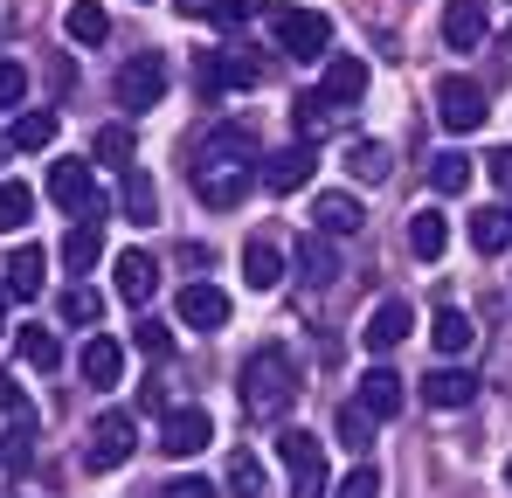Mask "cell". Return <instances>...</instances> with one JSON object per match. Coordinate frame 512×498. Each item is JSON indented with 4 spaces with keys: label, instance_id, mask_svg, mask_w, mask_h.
<instances>
[{
    "label": "cell",
    "instance_id": "11",
    "mask_svg": "<svg viewBox=\"0 0 512 498\" xmlns=\"http://www.w3.org/2000/svg\"><path fill=\"white\" fill-rule=\"evenodd\" d=\"M77 374H84L90 388H118V374H125V346H118L111 332H84V353H77Z\"/></svg>",
    "mask_w": 512,
    "mask_h": 498
},
{
    "label": "cell",
    "instance_id": "34",
    "mask_svg": "<svg viewBox=\"0 0 512 498\" xmlns=\"http://www.w3.org/2000/svg\"><path fill=\"white\" fill-rule=\"evenodd\" d=\"M14 346H21V360H28L35 374H49V367L63 360V346H56V332H42V326H21V339H14Z\"/></svg>",
    "mask_w": 512,
    "mask_h": 498
},
{
    "label": "cell",
    "instance_id": "24",
    "mask_svg": "<svg viewBox=\"0 0 512 498\" xmlns=\"http://www.w3.org/2000/svg\"><path fill=\"white\" fill-rule=\"evenodd\" d=\"M409 332H416V312H409L402 298H388V305L367 319V346H374V353H388V346H402Z\"/></svg>",
    "mask_w": 512,
    "mask_h": 498
},
{
    "label": "cell",
    "instance_id": "17",
    "mask_svg": "<svg viewBox=\"0 0 512 498\" xmlns=\"http://www.w3.org/2000/svg\"><path fill=\"white\" fill-rule=\"evenodd\" d=\"M319 90H326L333 104H360V97H367V56H326Z\"/></svg>",
    "mask_w": 512,
    "mask_h": 498
},
{
    "label": "cell",
    "instance_id": "39",
    "mask_svg": "<svg viewBox=\"0 0 512 498\" xmlns=\"http://www.w3.org/2000/svg\"><path fill=\"white\" fill-rule=\"evenodd\" d=\"M28 457H35V422L14 415V429H7V443H0V464H7V471H28Z\"/></svg>",
    "mask_w": 512,
    "mask_h": 498
},
{
    "label": "cell",
    "instance_id": "37",
    "mask_svg": "<svg viewBox=\"0 0 512 498\" xmlns=\"http://www.w3.org/2000/svg\"><path fill=\"white\" fill-rule=\"evenodd\" d=\"M97 319H104V298H97L90 284H70V291H63V326H90L97 332Z\"/></svg>",
    "mask_w": 512,
    "mask_h": 498
},
{
    "label": "cell",
    "instance_id": "43",
    "mask_svg": "<svg viewBox=\"0 0 512 498\" xmlns=\"http://www.w3.org/2000/svg\"><path fill=\"white\" fill-rule=\"evenodd\" d=\"M132 346H139V353H153V360H160V353H173V332H167V326H153V319H146V326L132 332Z\"/></svg>",
    "mask_w": 512,
    "mask_h": 498
},
{
    "label": "cell",
    "instance_id": "15",
    "mask_svg": "<svg viewBox=\"0 0 512 498\" xmlns=\"http://www.w3.org/2000/svg\"><path fill=\"white\" fill-rule=\"evenodd\" d=\"M423 402L429 409H471V402H478V374L436 367V374H423Z\"/></svg>",
    "mask_w": 512,
    "mask_h": 498
},
{
    "label": "cell",
    "instance_id": "38",
    "mask_svg": "<svg viewBox=\"0 0 512 498\" xmlns=\"http://www.w3.org/2000/svg\"><path fill=\"white\" fill-rule=\"evenodd\" d=\"M90 160H104V166L125 173V166H132V132H125V125H104V132L90 139Z\"/></svg>",
    "mask_w": 512,
    "mask_h": 498
},
{
    "label": "cell",
    "instance_id": "20",
    "mask_svg": "<svg viewBox=\"0 0 512 498\" xmlns=\"http://www.w3.org/2000/svg\"><path fill=\"white\" fill-rule=\"evenodd\" d=\"M104 256V222H70V236H63V270L70 277H90V263Z\"/></svg>",
    "mask_w": 512,
    "mask_h": 498
},
{
    "label": "cell",
    "instance_id": "29",
    "mask_svg": "<svg viewBox=\"0 0 512 498\" xmlns=\"http://www.w3.org/2000/svg\"><path fill=\"white\" fill-rule=\"evenodd\" d=\"M346 173L367 180V187H381V180H388V146H381V139H353V146H346Z\"/></svg>",
    "mask_w": 512,
    "mask_h": 498
},
{
    "label": "cell",
    "instance_id": "32",
    "mask_svg": "<svg viewBox=\"0 0 512 498\" xmlns=\"http://www.w3.org/2000/svg\"><path fill=\"white\" fill-rule=\"evenodd\" d=\"M28 215H35V187L0 180V229H7V236H21V229H28Z\"/></svg>",
    "mask_w": 512,
    "mask_h": 498
},
{
    "label": "cell",
    "instance_id": "25",
    "mask_svg": "<svg viewBox=\"0 0 512 498\" xmlns=\"http://www.w3.org/2000/svg\"><path fill=\"white\" fill-rule=\"evenodd\" d=\"M243 277H250V291H277L284 284V249L277 243H243Z\"/></svg>",
    "mask_w": 512,
    "mask_h": 498
},
{
    "label": "cell",
    "instance_id": "42",
    "mask_svg": "<svg viewBox=\"0 0 512 498\" xmlns=\"http://www.w3.org/2000/svg\"><path fill=\"white\" fill-rule=\"evenodd\" d=\"M21 97H28V70H21L14 56H0V111H14Z\"/></svg>",
    "mask_w": 512,
    "mask_h": 498
},
{
    "label": "cell",
    "instance_id": "51",
    "mask_svg": "<svg viewBox=\"0 0 512 498\" xmlns=\"http://www.w3.org/2000/svg\"><path fill=\"white\" fill-rule=\"evenodd\" d=\"M0 153H7V146H0Z\"/></svg>",
    "mask_w": 512,
    "mask_h": 498
},
{
    "label": "cell",
    "instance_id": "10",
    "mask_svg": "<svg viewBox=\"0 0 512 498\" xmlns=\"http://www.w3.org/2000/svg\"><path fill=\"white\" fill-rule=\"evenodd\" d=\"M256 166H194V194H201V208H236L243 194H250Z\"/></svg>",
    "mask_w": 512,
    "mask_h": 498
},
{
    "label": "cell",
    "instance_id": "48",
    "mask_svg": "<svg viewBox=\"0 0 512 498\" xmlns=\"http://www.w3.org/2000/svg\"><path fill=\"white\" fill-rule=\"evenodd\" d=\"M0 339H7V312H0Z\"/></svg>",
    "mask_w": 512,
    "mask_h": 498
},
{
    "label": "cell",
    "instance_id": "18",
    "mask_svg": "<svg viewBox=\"0 0 512 498\" xmlns=\"http://www.w3.org/2000/svg\"><path fill=\"white\" fill-rule=\"evenodd\" d=\"M402 374H388V367H367V381H360V409L374 415V422H388V415H402Z\"/></svg>",
    "mask_w": 512,
    "mask_h": 498
},
{
    "label": "cell",
    "instance_id": "14",
    "mask_svg": "<svg viewBox=\"0 0 512 498\" xmlns=\"http://www.w3.org/2000/svg\"><path fill=\"white\" fill-rule=\"evenodd\" d=\"M111 277H118V298H125V305H146V298L160 291V263H153L146 249H118Z\"/></svg>",
    "mask_w": 512,
    "mask_h": 498
},
{
    "label": "cell",
    "instance_id": "9",
    "mask_svg": "<svg viewBox=\"0 0 512 498\" xmlns=\"http://www.w3.org/2000/svg\"><path fill=\"white\" fill-rule=\"evenodd\" d=\"M436 118H443L450 132H478V125H485V90L471 77H443L436 83Z\"/></svg>",
    "mask_w": 512,
    "mask_h": 498
},
{
    "label": "cell",
    "instance_id": "41",
    "mask_svg": "<svg viewBox=\"0 0 512 498\" xmlns=\"http://www.w3.org/2000/svg\"><path fill=\"white\" fill-rule=\"evenodd\" d=\"M333 498H381V471L374 464H353L340 485H333Z\"/></svg>",
    "mask_w": 512,
    "mask_h": 498
},
{
    "label": "cell",
    "instance_id": "46",
    "mask_svg": "<svg viewBox=\"0 0 512 498\" xmlns=\"http://www.w3.org/2000/svg\"><path fill=\"white\" fill-rule=\"evenodd\" d=\"M485 173H492V180L512 194V146H506V153H492V160H485Z\"/></svg>",
    "mask_w": 512,
    "mask_h": 498
},
{
    "label": "cell",
    "instance_id": "23",
    "mask_svg": "<svg viewBox=\"0 0 512 498\" xmlns=\"http://www.w3.org/2000/svg\"><path fill=\"white\" fill-rule=\"evenodd\" d=\"M291 125H298V132H305V139H312V146H319V139H326V132H333V125H340V104H333V97H326V90H305V97H298V104H291Z\"/></svg>",
    "mask_w": 512,
    "mask_h": 498
},
{
    "label": "cell",
    "instance_id": "30",
    "mask_svg": "<svg viewBox=\"0 0 512 498\" xmlns=\"http://www.w3.org/2000/svg\"><path fill=\"white\" fill-rule=\"evenodd\" d=\"M471 243H478V256H499V249L512 243V208H478Z\"/></svg>",
    "mask_w": 512,
    "mask_h": 498
},
{
    "label": "cell",
    "instance_id": "1",
    "mask_svg": "<svg viewBox=\"0 0 512 498\" xmlns=\"http://www.w3.org/2000/svg\"><path fill=\"white\" fill-rule=\"evenodd\" d=\"M298 388H305V374H298V360L284 346H256L243 360V374H236V395H243L250 415H284L298 402Z\"/></svg>",
    "mask_w": 512,
    "mask_h": 498
},
{
    "label": "cell",
    "instance_id": "27",
    "mask_svg": "<svg viewBox=\"0 0 512 498\" xmlns=\"http://www.w3.org/2000/svg\"><path fill=\"white\" fill-rule=\"evenodd\" d=\"M298 270H305L312 284H333V277H340V249H333V236L312 229V236L298 243Z\"/></svg>",
    "mask_w": 512,
    "mask_h": 498
},
{
    "label": "cell",
    "instance_id": "28",
    "mask_svg": "<svg viewBox=\"0 0 512 498\" xmlns=\"http://www.w3.org/2000/svg\"><path fill=\"white\" fill-rule=\"evenodd\" d=\"M63 28H70V42H77V49H97V42L111 35V14H104L97 0H77V7L63 14Z\"/></svg>",
    "mask_w": 512,
    "mask_h": 498
},
{
    "label": "cell",
    "instance_id": "22",
    "mask_svg": "<svg viewBox=\"0 0 512 498\" xmlns=\"http://www.w3.org/2000/svg\"><path fill=\"white\" fill-rule=\"evenodd\" d=\"M409 249H416L423 263H436V256L450 249V215H443V208H416V215H409Z\"/></svg>",
    "mask_w": 512,
    "mask_h": 498
},
{
    "label": "cell",
    "instance_id": "40",
    "mask_svg": "<svg viewBox=\"0 0 512 498\" xmlns=\"http://www.w3.org/2000/svg\"><path fill=\"white\" fill-rule=\"evenodd\" d=\"M333 429H340V443H346V450H360V457H367V443H374V415L360 409V402H346Z\"/></svg>",
    "mask_w": 512,
    "mask_h": 498
},
{
    "label": "cell",
    "instance_id": "44",
    "mask_svg": "<svg viewBox=\"0 0 512 498\" xmlns=\"http://www.w3.org/2000/svg\"><path fill=\"white\" fill-rule=\"evenodd\" d=\"M215 7H222V0H173L180 21H215Z\"/></svg>",
    "mask_w": 512,
    "mask_h": 498
},
{
    "label": "cell",
    "instance_id": "47",
    "mask_svg": "<svg viewBox=\"0 0 512 498\" xmlns=\"http://www.w3.org/2000/svg\"><path fill=\"white\" fill-rule=\"evenodd\" d=\"M0 415H28V402H21V388H14V381H0Z\"/></svg>",
    "mask_w": 512,
    "mask_h": 498
},
{
    "label": "cell",
    "instance_id": "45",
    "mask_svg": "<svg viewBox=\"0 0 512 498\" xmlns=\"http://www.w3.org/2000/svg\"><path fill=\"white\" fill-rule=\"evenodd\" d=\"M167 498H215V485H208V478H173Z\"/></svg>",
    "mask_w": 512,
    "mask_h": 498
},
{
    "label": "cell",
    "instance_id": "8",
    "mask_svg": "<svg viewBox=\"0 0 512 498\" xmlns=\"http://www.w3.org/2000/svg\"><path fill=\"white\" fill-rule=\"evenodd\" d=\"M132 443H139V429H132V415H97V429H90V443H84V464L90 471H118L125 457H132Z\"/></svg>",
    "mask_w": 512,
    "mask_h": 498
},
{
    "label": "cell",
    "instance_id": "7",
    "mask_svg": "<svg viewBox=\"0 0 512 498\" xmlns=\"http://www.w3.org/2000/svg\"><path fill=\"white\" fill-rule=\"evenodd\" d=\"M194 166H256V125L243 118H222L201 132V160Z\"/></svg>",
    "mask_w": 512,
    "mask_h": 498
},
{
    "label": "cell",
    "instance_id": "12",
    "mask_svg": "<svg viewBox=\"0 0 512 498\" xmlns=\"http://www.w3.org/2000/svg\"><path fill=\"white\" fill-rule=\"evenodd\" d=\"M485 35H492L485 0H443V42H450V49H464V56H471Z\"/></svg>",
    "mask_w": 512,
    "mask_h": 498
},
{
    "label": "cell",
    "instance_id": "5",
    "mask_svg": "<svg viewBox=\"0 0 512 498\" xmlns=\"http://www.w3.org/2000/svg\"><path fill=\"white\" fill-rule=\"evenodd\" d=\"M111 97H118V111H153L167 97V63L160 56H132L118 70V83H111Z\"/></svg>",
    "mask_w": 512,
    "mask_h": 498
},
{
    "label": "cell",
    "instance_id": "3",
    "mask_svg": "<svg viewBox=\"0 0 512 498\" xmlns=\"http://www.w3.org/2000/svg\"><path fill=\"white\" fill-rule=\"evenodd\" d=\"M49 201L63 208V215H77V222H104V187H97V173L90 160H56L49 166Z\"/></svg>",
    "mask_w": 512,
    "mask_h": 498
},
{
    "label": "cell",
    "instance_id": "50",
    "mask_svg": "<svg viewBox=\"0 0 512 498\" xmlns=\"http://www.w3.org/2000/svg\"><path fill=\"white\" fill-rule=\"evenodd\" d=\"M506 49H512V28H506Z\"/></svg>",
    "mask_w": 512,
    "mask_h": 498
},
{
    "label": "cell",
    "instance_id": "33",
    "mask_svg": "<svg viewBox=\"0 0 512 498\" xmlns=\"http://www.w3.org/2000/svg\"><path fill=\"white\" fill-rule=\"evenodd\" d=\"M125 215H132V222H153V215H160V194H153L146 166H125Z\"/></svg>",
    "mask_w": 512,
    "mask_h": 498
},
{
    "label": "cell",
    "instance_id": "19",
    "mask_svg": "<svg viewBox=\"0 0 512 498\" xmlns=\"http://www.w3.org/2000/svg\"><path fill=\"white\" fill-rule=\"evenodd\" d=\"M305 180H312V153H305V146H284V153L263 160V187H270V194H298Z\"/></svg>",
    "mask_w": 512,
    "mask_h": 498
},
{
    "label": "cell",
    "instance_id": "16",
    "mask_svg": "<svg viewBox=\"0 0 512 498\" xmlns=\"http://www.w3.org/2000/svg\"><path fill=\"white\" fill-rule=\"evenodd\" d=\"M360 222H367V215H360V201H353V194H340V187L312 201V229H319V236H333V243H340V236H353Z\"/></svg>",
    "mask_w": 512,
    "mask_h": 498
},
{
    "label": "cell",
    "instance_id": "35",
    "mask_svg": "<svg viewBox=\"0 0 512 498\" xmlns=\"http://www.w3.org/2000/svg\"><path fill=\"white\" fill-rule=\"evenodd\" d=\"M263 478H270V471H263L256 450H236V457H229V492L236 498H263Z\"/></svg>",
    "mask_w": 512,
    "mask_h": 498
},
{
    "label": "cell",
    "instance_id": "21",
    "mask_svg": "<svg viewBox=\"0 0 512 498\" xmlns=\"http://www.w3.org/2000/svg\"><path fill=\"white\" fill-rule=\"evenodd\" d=\"M0 270H7V298H35V291H42V277H49V256H42L35 243H21Z\"/></svg>",
    "mask_w": 512,
    "mask_h": 498
},
{
    "label": "cell",
    "instance_id": "49",
    "mask_svg": "<svg viewBox=\"0 0 512 498\" xmlns=\"http://www.w3.org/2000/svg\"><path fill=\"white\" fill-rule=\"evenodd\" d=\"M506 485H512V457H506Z\"/></svg>",
    "mask_w": 512,
    "mask_h": 498
},
{
    "label": "cell",
    "instance_id": "36",
    "mask_svg": "<svg viewBox=\"0 0 512 498\" xmlns=\"http://www.w3.org/2000/svg\"><path fill=\"white\" fill-rule=\"evenodd\" d=\"M429 187H436V194H464V187H471V160H464V153H436V160H429Z\"/></svg>",
    "mask_w": 512,
    "mask_h": 498
},
{
    "label": "cell",
    "instance_id": "31",
    "mask_svg": "<svg viewBox=\"0 0 512 498\" xmlns=\"http://www.w3.org/2000/svg\"><path fill=\"white\" fill-rule=\"evenodd\" d=\"M14 146L21 153H49L56 146V111H21L14 118Z\"/></svg>",
    "mask_w": 512,
    "mask_h": 498
},
{
    "label": "cell",
    "instance_id": "26",
    "mask_svg": "<svg viewBox=\"0 0 512 498\" xmlns=\"http://www.w3.org/2000/svg\"><path fill=\"white\" fill-rule=\"evenodd\" d=\"M429 339H436V353H471V346H478V326H471L457 305H443V312L429 319Z\"/></svg>",
    "mask_w": 512,
    "mask_h": 498
},
{
    "label": "cell",
    "instance_id": "2",
    "mask_svg": "<svg viewBox=\"0 0 512 498\" xmlns=\"http://www.w3.org/2000/svg\"><path fill=\"white\" fill-rule=\"evenodd\" d=\"M277 457L291 471V498H333V478H326V443L312 429H284L277 436Z\"/></svg>",
    "mask_w": 512,
    "mask_h": 498
},
{
    "label": "cell",
    "instance_id": "6",
    "mask_svg": "<svg viewBox=\"0 0 512 498\" xmlns=\"http://www.w3.org/2000/svg\"><path fill=\"white\" fill-rule=\"evenodd\" d=\"M208 443H215V415H208V409L187 402V409L160 415V450H167V457H201Z\"/></svg>",
    "mask_w": 512,
    "mask_h": 498
},
{
    "label": "cell",
    "instance_id": "4",
    "mask_svg": "<svg viewBox=\"0 0 512 498\" xmlns=\"http://www.w3.org/2000/svg\"><path fill=\"white\" fill-rule=\"evenodd\" d=\"M277 49L284 56H305V63H326L333 56V21L319 7H284L277 14Z\"/></svg>",
    "mask_w": 512,
    "mask_h": 498
},
{
    "label": "cell",
    "instance_id": "13",
    "mask_svg": "<svg viewBox=\"0 0 512 498\" xmlns=\"http://www.w3.org/2000/svg\"><path fill=\"white\" fill-rule=\"evenodd\" d=\"M180 326H194V332L229 326V291H215L208 277H194V284L180 291Z\"/></svg>",
    "mask_w": 512,
    "mask_h": 498
}]
</instances>
